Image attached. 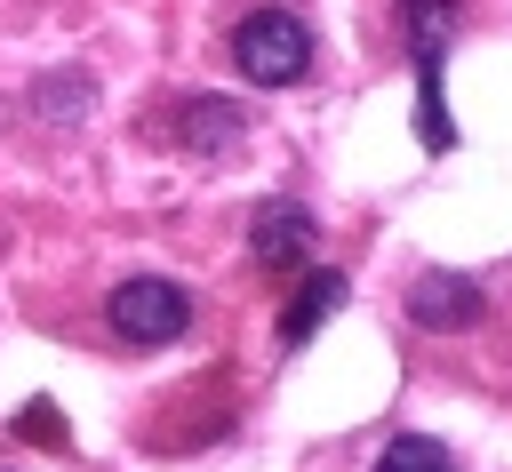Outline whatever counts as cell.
I'll return each mask as SVG.
<instances>
[{"label":"cell","instance_id":"obj_5","mask_svg":"<svg viewBox=\"0 0 512 472\" xmlns=\"http://www.w3.org/2000/svg\"><path fill=\"white\" fill-rule=\"evenodd\" d=\"M408 312H416V328H472L480 320V288L456 280V272H424L408 288Z\"/></svg>","mask_w":512,"mask_h":472},{"label":"cell","instance_id":"obj_6","mask_svg":"<svg viewBox=\"0 0 512 472\" xmlns=\"http://www.w3.org/2000/svg\"><path fill=\"white\" fill-rule=\"evenodd\" d=\"M448 32H456V0H400V40H408L416 72H440Z\"/></svg>","mask_w":512,"mask_h":472},{"label":"cell","instance_id":"obj_3","mask_svg":"<svg viewBox=\"0 0 512 472\" xmlns=\"http://www.w3.org/2000/svg\"><path fill=\"white\" fill-rule=\"evenodd\" d=\"M304 248H312V216H304L296 200H264V208L248 216V256H256V264L288 272V264H304Z\"/></svg>","mask_w":512,"mask_h":472},{"label":"cell","instance_id":"obj_1","mask_svg":"<svg viewBox=\"0 0 512 472\" xmlns=\"http://www.w3.org/2000/svg\"><path fill=\"white\" fill-rule=\"evenodd\" d=\"M232 64H240V80H256V88H288V80L312 64L304 16H288V8H248L240 32H232Z\"/></svg>","mask_w":512,"mask_h":472},{"label":"cell","instance_id":"obj_4","mask_svg":"<svg viewBox=\"0 0 512 472\" xmlns=\"http://www.w3.org/2000/svg\"><path fill=\"white\" fill-rule=\"evenodd\" d=\"M176 144L224 160V152L240 144V104H224V96H184V104H176Z\"/></svg>","mask_w":512,"mask_h":472},{"label":"cell","instance_id":"obj_7","mask_svg":"<svg viewBox=\"0 0 512 472\" xmlns=\"http://www.w3.org/2000/svg\"><path fill=\"white\" fill-rule=\"evenodd\" d=\"M336 304H344V272H304V288H296L288 312H280V344H304Z\"/></svg>","mask_w":512,"mask_h":472},{"label":"cell","instance_id":"obj_8","mask_svg":"<svg viewBox=\"0 0 512 472\" xmlns=\"http://www.w3.org/2000/svg\"><path fill=\"white\" fill-rule=\"evenodd\" d=\"M376 472H456V456L440 440H424V432H400V440H384Z\"/></svg>","mask_w":512,"mask_h":472},{"label":"cell","instance_id":"obj_2","mask_svg":"<svg viewBox=\"0 0 512 472\" xmlns=\"http://www.w3.org/2000/svg\"><path fill=\"white\" fill-rule=\"evenodd\" d=\"M104 320H112L120 344L152 352V344H176V336L192 328V296H184L176 280H160V272H136V280H120V288L104 296Z\"/></svg>","mask_w":512,"mask_h":472}]
</instances>
